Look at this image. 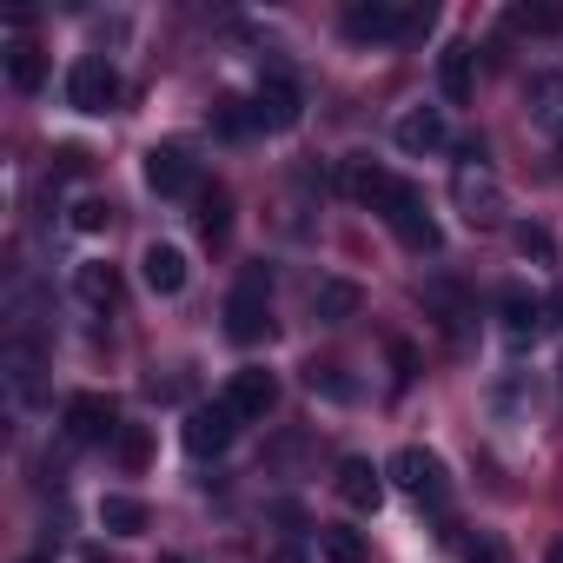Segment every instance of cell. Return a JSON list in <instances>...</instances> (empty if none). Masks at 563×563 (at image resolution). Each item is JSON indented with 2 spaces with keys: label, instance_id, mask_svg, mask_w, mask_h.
<instances>
[{
  "label": "cell",
  "instance_id": "obj_1",
  "mask_svg": "<svg viewBox=\"0 0 563 563\" xmlns=\"http://www.w3.org/2000/svg\"><path fill=\"white\" fill-rule=\"evenodd\" d=\"M345 186H352L358 206H372V212L398 232V245H411V252H438V245H444V239H438V219L424 212V192H418L411 179H398V173H385V166H372V159H352V166H345Z\"/></svg>",
  "mask_w": 563,
  "mask_h": 563
},
{
  "label": "cell",
  "instance_id": "obj_2",
  "mask_svg": "<svg viewBox=\"0 0 563 563\" xmlns=\"http://www.w3.org/2000/svg\"><path fill=\"white\" fill-rule=\"evenodd\" d=\"M451 199H457V212H464L471 232L504 225V186H497V173H490V159H484L477 146L451 166Z\"/></svg>",
  "mask_w": 563,
  "mask_h": 563
},
{
  "label": "cell",
  "instance_id": "obj_3",
  "mask_svg": "<svg viewBox=\"0 0 563 563\" xmlns=\"http://www.w3.org/2000/svg\"><path fill=\"white\" fill-rule=\"evenodd\" d=\"M424 21H431V14L398 8V0H358V8H345V41H358V47H385V41L424 34Z\"/></svg>",
  "mask_w": 563,
  "mask_h": 563
},
{
  "label": "cell",
  "instance_id": "obj_4",
  "mask_svg": "<svg viewBox=\"0 0 563 563\" xmlns=\"http://www.w3.org/2000/svg\"><path fill=\"white\" fill-rule=\"evenodd\" d=\"M385 477H391L405 497L431 504V510H444V497H451V477H444V464H438L431 451H418V444H405V451L385 464Z\"/></svg>",
  "mask_w": 563,
  "mask_h": 563
},
{
  "label": "cell",
  "instance_id": "obj_5",
  "mask_svg": "<svg viewBox=\"0 0 563 563\" xmlns=\"http://www.w3.org/2000/svg\"><path fill=\"white\" fill-rule=\"evenodd\" d=\"M120 67L113 60H100V54H87V60H74V74H67V100L80 107V113H113L120 107Z\"/></svg>",
  "mask_w": 563,
  "mask_h": 563
},
{
  "label": "cell",
  "instance_id": "obj_6",
  "mask_svg": "<svg viewBox=\"0 0 563 563\" xmlns=\"http://www.w3.org/2000/svg\"><path fill=\"white\" fill-rule=\"evenodd\" d=\"M225 339L239 345H258L272 339V306H265V272H245V286L225 299Z\"/></svg>",
  "mask_w": 563,
  "mask_h": 563
},
{
  "label": "cell",
  "instance_id": "obj_7",
  "mask_svg": "<svg viewBox=\"0 0 563 563\" xmlns=\"http://www.w3.org/2000/svg\"><path fill=\"white\" fill-rule=\"evenodd\" d=\"M219 405H225L239 424H252V418H265V411L278 405V378H272L265 365H245V372H232V378H225Z\"/></svg>",
  "mask_w": 563,
  "mask_h": 563
},
{
  "label": "cell",
  "instance_id": "obj_8",
  "mask_svg": "<svg viewBox=\"0 0 563 563\" xmlns=\"http://www.w3.org/2000/svg\"><path fill=\"white\" fill-rule=\"evenodd\" d=\"M67 438H74V444H113V438H120V405H113L107 391L67 398Z\"/></svg>",
  "mask_w": 563,
  "mask_h": 563
},
{
  "label": "cell",
  "instance_id": "obj_9",
  "mask_svg": "<svg viewBox=\"0 0 563 563\" xmlns=\"http://www.w3.org/2000/svg\"><path fill=\"white\" fill-rule=\"evenodd\" d=\"M252 113H258V126H265V133L299 126V113H306L299 80H292V74H265V80H258V93H252Z\"/></svg>",
  "mask_w": 563,
  "mask_h": 563
},
{
  "label": "cell",
  "instance_id": "obj_10",
  "mask_svg": "<svg viewBox=\"0 0 563 563\" xmlns=\"http://www.w3.org/2000/svg\"><path fill=\"white\" fill-rule=\"evenodd\" d=\"M146 186H153L159 199H186V192H199V166H192V153H186V146H153V153H146Z\"/></svg>",
  "mask_w": 563,
  "mask_h": 563
},
{
  "label": "cell",
  "instance_id": "obj_11",
  "mask_svg": "<svg viewBox=\"0 0 563 563\" xmlns=\"http://www.w3.org/2000/svg\"><path fill=\"white\" fill-rule=\"evenodd\" d=\"M232 431H239V418H232L225 405H192L179 438H186V451H192V457H219V451L232 444Z\"/></svg>",
  "mask_w": 563,
  "mask_h": 563
},
{
  "label": "cell",
  "instance_id": "obj_12",
  "mask_svg": "<svg viewBox=\"0 0 563 563\" xmlns=\"http://www.w3.org/2000/svg\"><path fill=\"white\" fill-rule=\"evenodd\" d=\"M444 140H451V126H444V113H438V107H411V113L398 120V146H405L411 159L444 153Z\"/></svg>",
  "mask_w": 563,
  "mask_h": 563
},
{
  "label": "cell",
  "instance_id": "obj_13",
  "mask_svg": "<svg viewBox=\"0 0 563 563\" xmlns=\"http://www.w3.org/2000/svg\"><path fill=\"white\" fill-rule=\"evenodd\" d=\"M339 497H345L352 510H378V504H385V471H378L372 457H345V464H339Z\"/></svg>",
  "mask_w": 563,
  "mask_h": 563
},
{
  "label": "cell",
  "instance_id": "obj_14",
  "mask_svg": "<svg viewBox=\"0 0 563 563\" xmlns=\"http://www.w3.org/2000/svg\"><path fill=\"white\" fill-rule=\"evenodd\" d=\"M140 278H146L159 299L186 292V252H179V245H146V252H140Z\"/></svg>",
  "mask_w": 563,
  "mask_h": 563
},
{
  "label": "cell",
  "instance_id": "obj_15",
  "mask_svg": "<svg viewBox=\"0 0 563 563\" xmlns=\"http://www.w3.org/2000/svg\"><path fill=\"white\" fill-rule=\"evenodd\" d=\"M8 391H14V405H34V391H41V352L27 345V339H8Z\"/></svg>",
  "mask_w": 563,
  "mask_h": 563
},
{
  "label": "cell",
  "instance_id": "obj_16",
  "mask_svg": "<svg viewBox=\"0 0 563 563\" xmlns=\"http://www.w3.org/2000/svg\"><path fill=\"white\" fill-rule=\"evenodd\" d=\"M358 312V286H352V278H319V286H312V319L319 325H345Z\"/></svg>",
  "mask_w": 563,
  "mask_h": 563
},
{
  "label": "cell",
  "instance_id": "obj_17",
  "mask_svg": "<svg viewBox=\"0 0 563 563\" xmlns=\"http://www.w3.org/2000/svg\"><path fill=\"white\" fill-rule=\"evenodd\" d=\"M438 87H444V100H451V107H464V100H471L477 74H471V47H464V41H451V47L438 54Z\"/></svg>",
  "mask_w": 563,
  "mask_h": 563
},
{
  "label": "cell",
  "instance_id": "obj_18",
  "mask_svg": "<svg viewBox=\"0 0 563 563\" xmlns=\"http://www.w3.org/2000/svg\"><path fill=\"white\" fill-rule=\"evenodd\" d=\"M523 107H530V120L563 126V74H530L523 80Z\"/></svg>",
  "mask_w": 563,
  "mask_h": 563
},
{
  "label": "cell",
  "instance_id": "obj_19",
  "mask_svg": "<svg viewBox=\"0 0 563 563\" xmlns=\"http://www.w3.org/2000/svg\"><path fill=\"white\" fill-rule=\"evenodd\" d=\"M74 286H80V299H87L93 312H113V299H120V272L100 265V258H87V265L74 272Z\"/></svg>",
  "mask_w": 563,
  "mask_h": 563
},
{
  "label": "cell",
  "instance_id": "obj_20",
  "mask_svg": "<svg viewBox=\"0 0 563 563\" xmlns=\"http://www.w3.org/2000/svg\"><path fill=\"white\" fill-rule=\"evenodd\" d=\"M497 312H504V332H510V339H530V332L543 325V299H537V292H523V286H510Z\"/></svg>",
  "mask_w": 563,
  "mask_h": 563
},
{
  "label": "cell",
  "instance_id": "obj_21",
  "mask_svg": "<svg viewBox=\"0 0 563 563\" xmlns=\"http://www.w3.org/2000/svg\"><path fill=\"white\" fill-rule=\"evenodd\" d=\"M8 80H14V93H41L47 60H41V47H34V41H14V47H8Z\"/></svg>",
  "mask_w": 563,
  "mask_h": 563
},
{
  "label": "cell",
  "instance_id": "obj_22",
  "mask_svg": "<svg viewBox=\"0 0 563 563\" xmlns=\"http://www.w3.org/2000/svg\"><path fill=\"white\" fill-rule=\"evenodd\" d=\"M100 530L140 537V530H146V504H140V497H100Z\"/></svg>",
  "mask_w": 563,
  "mask_h": 563
},
{
  "label": "cell",
  "instance_id": "obj_23",
  "mask_svg": "<svg viewBox=\"0 0 563 563\" xmlns=\"http://www.w3.org/2000/svg\"><path fill=\"white\" fill-rule=\"evenodd\" d=\"M319 550H325V563H365V537L345 523H319Z\"/></svg>",
  "mask_w": 563,
  "mask_h": 563
},
{
  "label": "cell",
  "instance_id": "obj_24",
  "mask_svg": "<svg viewBox=\"0 0 563 563\" xmlns=\"http://www.w3.org/2000/svg\"><path fill=\"white\" fill-rule=\"evenodd\" d=\"M212 126H219L225 140H245V133L258 126V113H252V100H232V93H225V100L212 107Z\"/></svg>",
  "mask_w": 563,
  "mask_h": 563
},
{
  "label": "cell",
  "instance_id": "obj_25",
  "mask_svg": "<svg viewBox=\"0 0 563 563\" xmlns=\"http://www.w3.org/2000/svg\"><path fill=\"white\" fill-rule=\"evenodd\" d=\"M199 232H206L212 245H225V232H232V199H225L219 186H212V192L199 199Z\"/></svg>",
  "mask_w": 563,
  "mask_h": 563
},
{
  "label": "cell",
  "instance_id": "obj_26",
  "mask_svg": "<svg viewBox=\"0 0 563 563\" xmlns=\"http://www.w3.org/2000/svg\"><path fill=\"white\" fill-rule=\"evenodd\" d=\"M457 556H464V563H510V550H504L497 530H464V537H457Z\"/></svg>",
  "mask_w": 563,
  "mask_h": 563
},
{
  "label": "cell",
  "instance_id": "obj_27",
  "mask_svg": "<svg viewBox=\"0 0 563 563\" xmlns=\"http://www.w3.org/2000/svg\"><path fill=\"white\" fill-rule=\"evenodd\" d=\"M306 385H312V391H325V398H352L345 365H319V358H312V365H306Z\"/></svg>",
  "mask_w": 563,
  "mask_h": 563
},
{
  "label": "cell",
  "instance_id": "obj_28",
  "mask_svg": "<svg viewBox=\"0 0 563 563\" xmlns=\"http://www.w3.org/2000/svg\"><path fill=\"white\" fill-rule=\"evenodd\" d=\"M510 27L517 34H556L563 27V8H510Z\"/></svg>",
  "mask_w": 563,
  "mask_h": 563
},
{
  "label": "cell",
  "instance_id": "obj_29",
  "mask_svg": "<svg viewBox=\"0 0 563 563\" xmlns=\"http://www.w3.org/2000/svg\"><path fill=\"white\" fill-rule=\"evenodd\" d=\"M113 457H120L126 471H140V464H146V431H140V424H120V438H113Z\"/></svg>",
  "mask_w": 563,
  "mask_h": 563
},
{
  "label": "cell",
  "instance_id": "obj_30",
  "mask_svg": "<svg viewBox=\"0 0 563 563\" xmlns=\"http://www.w3.org/2000/svg\"><path fill=\"white\" fill-rule=\"evenodd\" d=\"M74 225H80V232H107V225H113V206H107V199H87V206H74Z\"/></svg>",
  "mask_w": 563,
  "mask_h": 563
},
{
  "label": "cell",
  "instance_id": "obj_31",
  "mask_svg": "<svg viewBox=\"0 0 563 563\" xmlns=\"http://www.w3.org/2000/svg\"><path fill=\"white\" fill-rule=\"evenodd\" d=\"M517 245H523L530 258H550V232H543V225H517Z\"/></svg>",
  "mask_w": 563,
  "mask_h": 563
},
{
  "label": "cell",
  "instance_id": "obj_32",
  "mask_svg": "<svg viewBox=\"0 0 563 563\" xmlns=\"http://www.w3.org/2000/svg\"><path fill=\"white\" fill-rule=\"evenodd\" d=\"M265 563H306L299 543H265Z\"/></svg>",
  "mask_w": 563,
  "mask_h": 563
},
{
  "label": "cell",
  "instance_id": "obj_33",
  "mask_svg": "<svg viewBox=\"0 0 563 563\" xmlns=\"http://www.w3.org/2000/svg\"><path fill=\"white\" fill-rule=\"evenodd\" d=\"M54 166H60V173H80V166H87V153H80V146H60V153H54Z\"/></svg>",
  "mask_w": 563,
  "mask_h": 563
},
{
  "label": "cell",
  "instance_id": "obj_34",
  "mask_svg": "<svg viewBox=\"0 0 563 563\" xmlns=\"http://www.w3.org/2000/svg\"><path fill=\"white\" fill-rule=\"evenodd\" d=\"M550 563H563V543H550Z\"/></svg>",
  "mask_w": 563,
  "mask_h": 563
},
{
  "label": "cell",
  "instance_id": "obj_35",
  "mask_svg": "<svg viewBox=\"0 0 563 563\" xmlns=\"http://www.w3.org/2000/svg\"><path fill=\"white\" fill-rule=\"evenodd\" d=\"M556 319H563V292H556Z\"/></svg>",
  "mask_w": 563,
  "mask_h": 563
},
{
  "label": "cell",
  "instance_id": "obj_36",
  "mask_svg": "<svg viewBox=\"0 0 563 563\" xmlns=\"http://www.w3.org/2000/svg\"><path fill=\"white\" fill-rule=\"evenodd\" d=\"M27 563H54V556H27Z\"/></svg>",
  "mask_w": 563,
  "mask_h": 563
},
{
  "label": "cell",
  "instance_id": "obj_37",
  "mask_svg": "<svg viewBox=\"0 0 563 563\" xmlns=\"http://www.w3.org/2000/svg\"><path fill=\"white\" fill-rule=\"evenodd\" d=\"M166 563H186V556H166Z\"/></svg>",
  "mask_w": 563,
  "mask_h": 563
}]
</instances>
